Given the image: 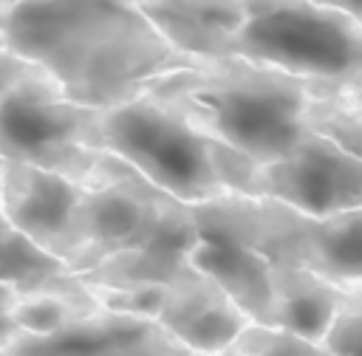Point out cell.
Returning <instances> with one entry per match:
<instances>
[{"instance_id": "1", "label": "cell", "mask_w": 362, "mask_h": 356, "mask_svg": "<svg viewBox=\"0 0 362 356\" xmlns=\"http://www.w3.org/2000/svg\"><path fill=\"white\" fill-rule=\"evenodd\" d=\"M0 48L48 73L71 102L99 110L198 65L161 40L136 0H0Z\"/></svg>"}, {"instance_id": "2", "label": "cell", "mask_w": 362, "mask_h": 356, "mask_svg": "<svg viewBox=\"0 0 362 356\" xmlns=\"http://www.w3.org/2000/svg\"><path fill=\"white\" fill-rule=\"evenodd\" d=\"M325 85L331 82H308L226 57L156 76L144 85V93L178 113L209 141L252 161H272L308 133L305 107Z\"/></svg>"}, {"instance_id": "3", "label": "cell", "mask_w": 362, "mask_h": 356, "mask_svg": "<svg viewBox=\"0 0 362 356\" xmlns=\"http://www.w3.org/2000/svg\"><path fill=\"white\" fill-rule=\"evenodd\" d=\"M232 57L308 82L359 85L362 23L311 0H243Z\"/></svg>"}, {"instance_id": "4", "label": "cell", "mask_w": 362, "mask_h": 356, "mask_svg": "<svg viewBox=\"0 0 362 356\" xmlns=\"http://www.w3.org/2000/svg\"><path fill=\"white\" fill-rule=\"evenodd\" d=\"M96 138L150 186L187 206L229 195L215 167L212 141L144 90L102 107Z\"/></svg>"}, {"instance_id": "5", "label": "cell", "mask_w": 362, "mask_h": 356, "mask_svg": "<svg viewBox=\"0 0 362 356\" xmlns=\"http://www.w3.org/2000/svg\"><path fill=\"white\" fill-rule=\"evenodd\" d=\"M96 113L99 107L71 102L48 73L28 68L0 96V155L88 186L105 155Z\"/></svg>"}, {"instance_id": "6", "label": "cell", "mask_w": 362, "mask_h": 356, "mask_svg": "<svg viewBox=\"0 0 362 356\" xmlns=\"http://www.w3.org/2000/svg\"><path fill=\"white\" fill-rule=\"evenodd\" d=\"M218 175L232 195L269 198L308 218L362 209V158L305 133L272 161H252L212 141Z\"/></svg>"}, {"instance_id": "7", "label": "cell", "mask_w": 362, "mask_h": 356, "mask_svg": "<svg viewBox=\"0 0 362 356\" xmlns=\"http://www.w3.org/2000/svg\"><path fill=\"white\" fill-rule=\"evenodd\" d=\"M82 195L85 184L48 170L6 161L0 215L28 243L71 271L82 251Z\"/></svg>"}, {"instance_id": "8", "label": "cell", "mask_w": 362, "mask_h": 356, "mask_svg": "<svg viewBox=\"0 0 362 356\" xmlns=\"http://www.w3.org/2000/svg\"><path fill=\"white\" fill-rule=\"evenodd\" d=\"M156 198V186L105 153L82 195V251L71 271L85 274L105 257L130 249L147 232Z\"/></svg>"}, {"instance_id": "9", "label": "cell", "mask_w": 362, "mask_h": 356, "mask_svg": "<svg viewBox=\"0 0 362 356\" xmlns=\"http://www.w3.org/2000/svg\"><path fill=\"white\" fill-rule=\"evenodd\" d=\"M198 243V226L187 203L158 192L153 220L147 232L124 251L105 257L82 277L88 285L136 288V285H167L184 268H189V251Z\"/></svg>"}, {"instance_id": "10", "label": "cell", "mask_w": 362, "mask_h": 356, "mask_svg": "<svg viewBox=\"0 0 362 356\" xmlns=\"http://www.w3.org/2000/svg\"><path fill=\"white\" fill-rule=\"evenodd\" d=\"M8 356H198L153 319L99 308L51 333H23Z\"/></svg>"}, {"instance_id": "11", "label": "cell", "mask_w": 362, "mask_h": 356, "mask_svg": "<svg viewBox=\"0 0 362 356\" xmlns=\"http://www.w3.org/2000/svg\"><path fill=\"white\" fill-rule=\"evenodd\" d=\"M153 322L198 356H221L252 322L206 274L184 268L164 285Z\"/></svg>"}, {"instance_id": "12", "label": "cell", "mask_w": 362, "mask_h": 356, "mask_svg": "<svg viewBox=\"0 0 362 356\" xmlns=\"http://www.w3.org/2000/svg\"><path fill=\"white\" fill-rule=\"evenodd\" d=\"M192 218L198 226V243L189 251V266L206 274L252 322L269 325L272 263L218 223L204 220L195 212Z\"/></svg>"}, {"instance_id": "13", "label": "cell", "mask_w": 362, "mask_h": 356, "mask_svg": "<svg viewBox=\"0 0 362 356\" xmlns=\"http://www.w3.org/2000/svg\"><path fill=\"white\" fill-rule=\"evenodd\" d=\"M147 23L178 54L206 62L232 57L243 0H136Z\"/></svg>"}, {"instance_id": "14", "label": "cell", "mask_w": 362, "mask_h": 356, "mask_svg": "<svg viewBox=\"0 0 362 356\" xmlns=\"http://www.w3.org/2000/svg\"><path fill=\"white\" fill-rule=\"evenodd\" d=\"M342 294H345L342 288L331 285L328 280L317 277L314 271L272 263L269 328L288 331V333L317 345V339L322 336L328 319L334 316Z\"/></svg>"}, {"instance_id": "15", "label": "cell", "mask_w": 362, "mask_h": 356, "mask_svg": "<svg viewBox=\"0 0 362 356\" xmlns=\"http://www.w3.org/2000/svg\"><path fill=\"white\" fill-rule=\"evenodd\" d=\"M99 308L102 305L96 302L90 285L82 277L68 274L65 280H59L54 285L20 291L17 325L23 333H51V331H59L68 322H76Z\"/></svg>"}, {"instance_id": "16", "label": "cell", "mask_w": 362, "mask_h": 356, "mask_svg": "<svg viewBox=\"0 0 362 356\" xmlns=\"http://www.w3.org/2000/svg\"><path fill=\"white\" fill-rule=\"evenodd\" d=\"M305 130L337 144L351 155H359V138H362L359 85L320 88L305 107Z\"/></svg>"}, {"instance_id": "17", "label": "cell", "mask_w": 362, "mask_h": 356, "mask_svg": "<svg viewBox=\"0 0 362 356\" xmlns=\"http://www.w3.org/2000/svg\"><path fill=\"white\" fill-rule=\"evenodd\" d=\"M71 271L28 243L3 215H0V283H11L20 291H34L65 280Z\"/></svg>"}, {"instance_id": "18", "label": "cell", "mask_w": 362, "mask_h": 356, "mask_svg": "<svg viewBox=\"0 0 362 356\" xmlns=\"http://www.w3.org/2000/svg\"><path fill=\"white\" fill-rule=\"evenodd\" d=\"M221 356H328L314 342L300 339L288 331L249 322L240 336Z\"/></svg>"}, {"instance_id": "19", "label": "cell", "mask_w": 362, "mask_h": 356, "mask_svg": "<svg viewBox=\"0 0 362 356\" xmlns=\"http://www.w3.org/2000/svg\"><path fill=\"white\" fill-rule=\"evenodd\" d=\"M359 339H362V288L345 291L334 316L328 319L322 336L317 339V348L328 356H359Z\"/></svg>"}, {"instance_id": "20", "label": "cell", "mask_w": 362, "mask_h": 356, "mask_svg": "<svg viewBox=\"0 0 362 356\" xmlns=\"http://www.w3.org/2000/svg\"><path fill=\"white\" fill-rule=\"evenodd\" d=\"M17 299H20V288L11 283H0V348L3 350L23 336L17 325Z\"/></svg>"}, {"instance_id": "21", "label": "cell", "mask_w": 362, "mask_h": 356, "mask_svg": "<svg viewBox=\"0 0 362 356\" xmlns=\"http://www.w3.org/2000/svg\"><path fill=\"white\" fill-rule=\"evenodd\" d=\"M28 68H34V65H28L25 59H20V57L8 54L6 48H0V96H3Z\"/></svg>"}, {"instance_id": "22", "label": "cell", "mask_w": 362, "mask_h": 356, "mask_svg": "<svg viewBox=\"0 0 362 356\" xmlns=\"http://www.w3.org/2000/svg\"><path fill=\"white\" fill-rule=\"evenodd\" d=\"M311 3L325 6V8H337V11H345V14L359 17V0H311Z\"/></svg>"}, {"instance_id": "23", "label": "cell", "mask_w": 362, "mask_h": 356, "mask_svg": "<svg viewBox=\"0 0 362 356\" xmlns=\"http://www.w3.org/2000/svg\"><path fill=\"white\" fill-rule=\"evenodd\" d=\"M3 170H6V158L0 155V189H3Z\"/></svg>"}, {"instance_id": "24", "label": "cell", "mask_w": 362, "mask_h": 356, "mask_svg": "<svg viewBox=\"0 0 362 356\" xmlns=\"http://www.w3.org/2000/svg\"><path fill=\"white\" fill-rule=\"evenodd\" d=\"M0 356H8V353H6V350H3V348H0Z\"/></svg>"}]
</instances>
